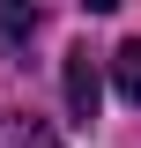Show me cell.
Returning a JSON list of instances; mask_svg holds the SVG:
<instances>
[{
	"label": "cell",
	"instance_id": "6da1fadb",
	"mask_svg": "<svg viewBox=\"0 0 141 148\" xmlns=\"http://www.w3.org/2000/svg\"><path fill=\"white\" fill-rule=\"evenodd\" d=\"M97 96H104V82H97V59H89V45H74L67 52V111L74 119H97Z\"/></svg>",
	"mask_w": 141,
	"mask_h": 148
},
{
	"label": "cell",
	"instance_id": "7a4b0ae2",
	"mask_svg": "<svg viewBox=\"0 0 141 148\" xmlns=\"http://www.w3.org/2000/svg\"><path fill=\"white\" fill-rule=\"evenodd\" d=\"M0 148H59V133L45 119H30V111H8L0 119Z\"/></svg>",
	"mask_w": 141,
	"mask_h": 148
},
{
	"label": "cell",
	"instance_id": "3957f363",
	"mask_svg": "<svg viewBox=\"0 0 141 148\" xmlns=\"http://www.w3.org/2000/svg\"><path fill=\"white\" fill-rule=\"evenodd\" d=\"M111 82H119L126 104H141V37H126L119 52H111Z\"/></svg>",
	"mask_w": 141,
	"mask_h": 148
},
{
	"label": "cell",
	"instance_id": "277c9868",
	"mask_svg": "<svg viewBox=\"0 0 141 148\" xmlns=\"http://www.w3.org/2000/svg\"><path fill=\"white\" fill-rule=\"evenodd\" d=\"M37 37V8L30 0H0V45H30Z\"/></svg>",
	"mask_w": 141,
	"mask_h": 148
}]
</instances>
